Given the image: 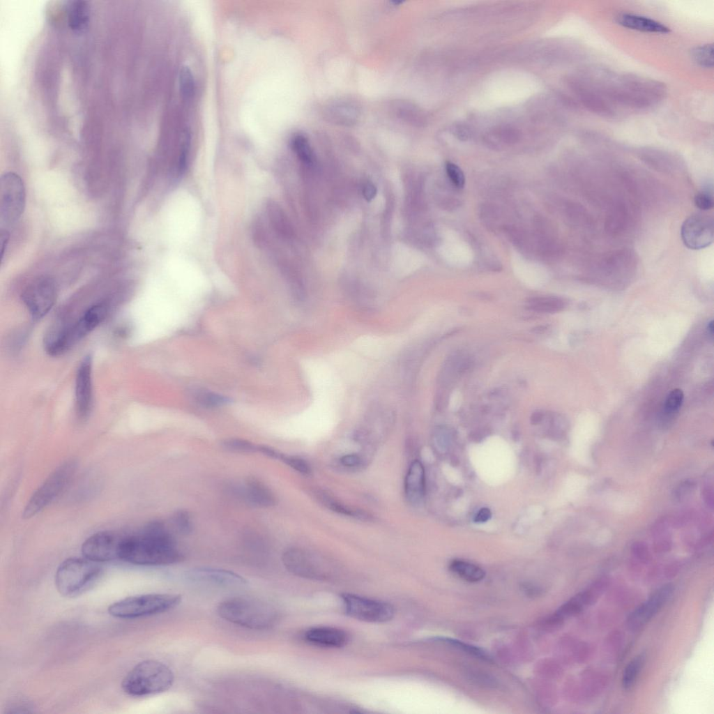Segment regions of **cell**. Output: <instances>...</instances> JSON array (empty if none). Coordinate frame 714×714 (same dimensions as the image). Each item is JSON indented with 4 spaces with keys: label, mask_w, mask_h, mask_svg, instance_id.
<instances>
[{
    "label": "cell",
    "mask_w": 714,
    "mask_h": 714,
    "mask_svg": "<svg viewBox=\"0 0 714 714\" xmlns=\"http://www.w3.org/2000/svg\"><path fill=\"white\" fill-rule=\"evenodd\" d=\"M183 556L166 524L154 521L123 536L119 559L140 565H165L181 561Z\"/></svg>",
    "instance_id": "cell-1"
},
{
    "label": "cell",
    "mask_w": 714,
    "mask_h": 714,
    "mask_svg": "<svg viewBox=\"0 0 714 714\" xmlns=\"http://www.w3.org/2000/svg\"><path fill=\"white\" fill-rule=\"evenodd\" d=\"M217 612L223 619L251 630H268L278 619L277 612L271 605L248 596L225 600L218 606Z\"/></svg>",
    "instance_id": "cell-2"
},
{
    "label": "cell",
    "mask_w": 714,
    "mask_h": 714,
    "mask_svg": "<svg viewBox=\"0 0 714 714\" xmlns=\"http://www.w3.org/2000/svg\"><path fill=\"white\" fill-rule=\"evenodd\" d=\"M174 680V673L165 664L146 660L139 662L126 674L121 688L130 696L145 697L167 691Z\"/></svg>",
    "instance_id": "cell-3"
},
{
    "label": "cell",
    "mask_w": 714,
    "mask_h": 714,
    "mask_svg": "<svg viewBox=\"0 0 714 714\" xmlns=\"http://www.w3.org/2000/svg\"><path fill=\"white\" fill-rule=\"evenodd\" d=\"M102 568L86 558H70L62 562L55 574V586L65 597H76L91 590L100 580Z\"/></svg>",
    "instance_id": "cell-4"
},
{
    "label": "cell",
    "mask_w": 714,
    "mask_h": 714,
    "mask_svg": "<svg viewBox=\"0 0 714 714\" xmlns=\"http://www.w3.org/2000/svg\"><path fill=\"white\" fill-rule=\"evenodd\" d=\"M181 600L177 594L137 595L114 602L109 606L108 612L115 618H137L166 612L178 605Z\"/></svg>",
    "instance_id": "cell-5"
},
{
    "label": "cell",
    "mask_w": 714,
    "mask_h": 714,
    "mask_svg": "<svg viewBox=\"0 0 714 714\" xmlns=\"http://www.w3.org/2000/svg\"><path fill=\"white\" fill-rule=\"evenodd\" d=\"M76 467V462L70 459L55 469L33 492L24 509L22 517L29 519L48 506L66 486Z\"/></svg>",
    "instance_id": "cell-6"
},
{
    "label": "cell",
    "mask_w": 714,
    "mask_h": 714,
    "mask_svg": "<svg viewBox=\"0 0 714 714\" xmlns=\"http://www.w3.org/2000/svg\"><path fill=\"white\" fill-rule=\"evenodd\" d=\"M25 188L19 175L13 172L3 175L0 182L1 231L9 232L19 220L25 207Z\"/></svg>",
    "instance_id": "cell-7"
},
{
    "label": "cell",
    "mask_w": 714,
    "mask_h": 714,
    "mask_svg": "<svg viewBox=\"0 0 714 714\" xmlns=\"http://www.w3.org/2000/svg\"><path fill=\"white\" fill-rule=\"evenodd\" d=\"M341 598L347 614L357 620L383 623L394 616L393 606L386 602L351 593H344Z\"/></svg>",
    "instance_id": "cell-8"
},
{
    "label": "cell",
    "mask_w": 714,
    "mask_h": 714,
    "mask_svg": "<svg viewBox=\"0 0 714 714\" xmlns=\"http://www.w3.org/2000/svg\"><path fill=\"white\" fill-rule=\"evenodd\" d=\"M56 298L54 281L42 277L32 282L23 291L22 299L34 319L43 317L51 310Z\"/></svg>",
    "instance_id": "cell-9"
},
{
    "label": "cell",
    "mask_w": 714,
    "mask_h": 714,
    "mask_svg": "<svg viewBox=\"0 0 714 714\" xmlns=\"http://www.w3.org/2000/svg\"><path fill=\"white\" fill-rule=\"evenodd\" d=\"M123 536L112 531H100L82 544L83 556L96 563L119 559Z\"/></svg>",
    "instance_id": "cell-10"
},
{
    "label": "cell",
    "mask_w": 714,
    "mask_h": 714,
    "mask_svg": "<svg viewBox=\"0 0 714 714\" xmlns=\"http://www.w3.org/2000/svg\"><path fill=\"white\" fill-rule=\"evenodd\" d=\"M713 218L708 214L691 215L681 225V237L689 249L701 250L708 247L713 241Z\"/></svg>",
    "instance_id": "cell-11"
},
{
    "label": "cell",
    "mask_w": 714,
    "mask_h": 714,
    "mask_svg": "<svg viewBox=\"0 0 714 714\" xmlns=\"http://www.w3.org/2000/svg\"><path fill=\"white\" fill-rule=\"evenodd\" d=\"M282 560L287 570L295 575L315 579L326 575L319 559L305 549L289 548L284 552Z\"/></svg>",
    "instance_id": "cell-12"
},
{
    "label": "cell",
    "mask_w": 714,
    "mask_h": 714,
    "mask_svg": "<svg viewBox=\"0 0 714 714\" xmlns=\"http://www.w3.org/2000/svg\"><path fill=\"white\" fill-rule=\"evenodd\" d=\"M92 358L88 355L80 362L75 378V406L78 418L86 420L92 409Z\"/></svg>",
    "instance_id": "cell-13"
},
{
    "label": "cell",
    "mask_w": 714,
    "mask_h": 714,
    "mask_svg": "<svg viewBox=\"0 0 714 714\" xmlns=\"http://www.w3.org/2000/svg\"><path fill=\"white\" fill-rule=\"evenodd\" d=\"M185 577L192 583L219 587L239 586L247 584L244 577L233 571L211 567L192 568L186 572Z\"/></svg>",
    "instance_id": "cell-14"
},
{
    "label": "cell",
    "mask_w": 714,
    "mask_h": 714,
    "mask_svg": "<svg viewBox=\"0 0 714 714\" xmlns=\"http://www.w3.org/2000/svg\"><path fill=\"white\" fill-rule=\"evenodd\" d=\"M673 591L674 586L669 584L657 590L630 614L627 621L628 627L635 630L648 622L665 604Z\"/></svg>",
    "instance_id": "cell-15"
},
{
    "label": "cell",
    "mask_w": 714,
    "mask_h": 714,
    "mask_svg": "<svg viewBox=\"0 0 714 714\" xmlns=\"http://www.w3.org/2000/svg\"><path fill=\"white\" fill-rule=\"evenodd\" d=\"M404 492L411 504H422L425 494V470L418 460L413 461L409 467L404 480Z\"/></svg>",
    "instance_id": "cell-16"
},
{
    "label": "cell",
    "mask_w": 714,
    "mask_h": 714,
    "mask_svg": "<svg viewBox=\"0 0 714 714\" xmlns=\"http://www.w3.org/2000/svg\"><path fill=\"white\" fill-rule=\"evenodd\" d=\"M242 495L251 505L268 508L275 505L276 497L271 489L256 478H247L241 487Z\"/></svg>",
    "instance_id": "cell-17"
},
{
    "label": "cell",
    "mask_w": 714,
    "mask_h": 714,
    "mask_svg": "<svg viewBox=\"0 0 714 714\" xmlns=\"http://www.w3.org/2000/svg\"><path fill=\"white\" fill-rule=\"evenodd\" d=\"M107 312L108 307L105 303H98L89 307L77 321L71 324L77 342L96 328L105 319Z\"/></svg>",
    "instance_id": "cell-18"
},
{
    "label": "cell",
    "mask_w": 714,
    "mask_h": 714,
    "mask_svg": "<svg viewBox=\"0 0 714 714\" xmlns=\"http://www.w3.org/2000/svg\"><path fill=\"white\" fill-rule=\"evenodd\" d=\"M304 637L312 644L327 648H340L344 646L348 640V637L343 630L323 626L307 630Z\"/></svg>",
    "instance_id": "cell-19"
},
{
    "label": "cell",
    "mask_w": 714,
    "mask_h": 714,
    "mask_svg": "<svg viewBox=\"0 0 714 714\" xmlns=\"http://www.w3.org/2000/svg\"><path fill=\"white\" fill-rule=\"evenodd\" d=\"M616 22L627 29L646 33H667L670 29L661 22L639 15L622 13L616 17Z\"/></svg>",
    "instance_id": "cell-20"
},
{
    "label": "cell",
    "mask_w": 714,
    "mask_h": 714,
    "mask_svg": "<svg viewBox=\"0 0 714 714\" xmlns=\"http://www.w3.org/2000/svg\"><path fill=\"white\" fill-rule=\"evenodd\" d=\"M316 495L319 501L325 507L334 512L363 521H370L372 519V515L363 510L351 508L324 491H319L316 493Z\"/></svg>",
    "instance_id": "cell-21"
},
{
    "label": "cell",
    "mask_w": 714,
    "mask_h": 714,
    "mask_svg": "<svg viewBox=\"0 0 714 714\" xmlns=\"http://www.w3.org/2000/svg\"><path fill=\"white\" fill-rule=\"evenodd\" d=\"M69 29L81 33L87 29L90 20L89 9L84 1H70L66 7Z\"/></svg>",
    "instance_id": "cell-22"
},
{
    "label": "cell",
    "mask_w": 714,
    "mask_h": 714,
    "mask_svg": "<svg viewBox=\"0 0 714 714\" xmlns=\"http://www.w3.org/2000/svg\"><path fill=\"white\" fill-rule=\"evenodd\" d=\"M594 591L586 590L565 603L554 614L553 619L561 620L580 612L594 598Z\"/></svg>",
    "instance_id": "cell-23"
},
{
    "label": "cell",
    "mask_w": 714,
    "mask_h": 714,
    "mask_svg": "<svg viewBox=\"0 0 714 714\" xmlns=\"http://www.w3.org/2000/svg\"><path fill=\"white\" fill-rule=\"evenodd\" d=\"M450 570L461 579L469 582H478L485 576L479 566L462 560H454L450 564Z\"/></svg>",
    "instance_id": "cell-24"
},
{
    "label": "cell",
    "mask_w": 714,
    "mask_h": 714,
    "mask_svg": "<svg viewBox=\"0 0 714 714\" xmlns=\"http://www.w3.org/2000/svg\"><path fill=\"white\" fill-rule=\"evenodd\" d=\"M645 655L641 653L635 657L624 669L622 685L624 689L630 688L635 683L645 661Z\"/></svg>",
    "instance_id": "cell-25"
},
{
    "label": "cell",
    "mask_w": 714,
    "mask_h": 714,
    "mask_svg": "<svg viewBox=\"0 0 714 714\" xmlns=\"http://www.w3.org/2000/svg\"><path fill=\"white\" fill-rule=\"evenodd\" d=\"M194 397L197 402L208 408L221 407L230 402L228 397L205 390H196Z\"/></svg>",
    "instance_id": "cell-26"
},
{
    "label": "cell",
    "mask_w": 714,
    "mask_h": 714,
    "mask_svg": "<svg viewBox=\"0 0 714 714\" xmlns=\"http://www.w3.org/2000/svg\"><path fill=\"white\" fill-rule=\"evenodd\" d=\"M291 146L302 162L307 164L312 162V151L305 136L299 134L295 135L291 139Z\"/></svg>",
    "instance_id": "cell-27"
},
{
    "label": "cell",
    "mask_w": 714,
    "mask_h": 714,
    "mask_svg": "<svg viewBox=\"0 0 714 714\" xmlns=\"http://www.w3.org/2000/svg\"><path fill=\"white\" fill-rule=\"evenodd\" d=\"M713 44H706L692 49L691 51V56L694 62L700 67L712 68L713 67Z\"/></svg>",
    "instance_id": "cell-28"
},
{
    "label": "cell",
    "mask_w": 714,
    "mask_h": 714,
    "mask_svg": "<svg viewBox=\"0 0 714 714\" xmlns=\"http://www.w3.org/2000/svg\"><path fill=\"white\" fill-rule=\"evenodd\" d=\"M178 83L182 97L186 100L191 99L195 93V80L190 69L182 66L179 70Z\"/></svg>",
    "instance_id": "cell-29"
},
{
    "label": "cell",
    "mask_w": 714,
    "mask_h": 714,
    "mask_svg": "<svg viewBox=\"0 0 714 714\" xmlns=\"http://www.w3.org/2000/svg\"><path fill=\"white\" fill-rule=\"evenodd\" d=\"M222 445L225 449L237 453L257 452L259 447V445H256L250 441L240 438L225 439Z\"/></svg>",
    "instance_id": "cell-30"
},
{
    "label": "cell",
    "mask_w": 714,
    "mask_h": 714,
    "mask_svg": "<svg viewBox=\"0 0 714 714\" xmlns=\"http://www.w3.org/2000/svg\"><path fill=\"white\" fill-rule=\"evenodd\" d=\"M279 459L302 475L308 476L312 472L310 464L300 457L281 453Z\"/></svg>",
    "instance_id": "cell-31"
},
{
    "label": "cell",
    "mask_w": 714,
    "mask_h": 714,
    "mask_svg": "<svg viewBox=\"0 0 714 714\" xmlns=\"http://www.w3.org/2000/svg\"><path fill=\"white\" fill-rule=\"evenodd\" d=\"M694 203L697 208L706 211L713 208L714 200L712 185H708L699 191L694 197Z\"/></svg>",
    "instance_id": "cell-32"
},
{
    "label": "cell",
    "mask_w": 714,
    "mask_h": 714,
    "mask_svg": "<svg viewBox=\"0 0 714 714\" xmlns=\"http://www.w3.org/2000/svg\"><path fill=\"white\" fill-rule=\"evenodd\" d=\"M172 522L181 533L188 534L192 530L193 523L191 516L185 510L176 511L172 517Z\"/></svg>",
    "instance_id": "cell-33"
},
{
    "label": "cell",
    "mask_w": 714,
    "mask_h": 714,
    "mask_svg": "<svg viewBox=\"0 0 714 714\" xmlns=\"http://www.w3.org/2000/svg\"><path fill=\"white\" fill-rule=\"evenodd\" d=\"M441 640L477 658L483 660H489V655L483 650L476 646L451 638H441Z\"/></svg>",
    "instance_id": "cell-34"
},
{
    "label": "cell",
    "mask_w": 714,
    "mask_h": 714,
    "mask_svg": "<svg viewBox=\"0 0 714 714\" xmlns=\"http://www.w3.org/2000/svg\"><path fill=\"white\" fill-rule=\"evenodd\" d=\"M683 398L684 394L681 389L676 388L671 390L665 400V411L667 413L676 411L681 407Z\"/></svg>",
    "instance_id": "cell-35"
},
{
    "label": "cell",
    "mask_w": 714,
    "mask_h": 714,
    "mask_svg": "<svg viewBox=\"0 0 714 714\" xmlns=\"http://www.w3.org/2000/svg\"><path fill=\"white\" fill-rule=\"evenodd\" d=\"M447 174L451 182L458 188H462L465 183V177L462 170L455 164L447 162L446 164Z\"/></svg>",
    "instance_id": "cell-36"
},
{
    "label": "cell",
    "mask_w": 714,
    "mask_h": 714,
    "mask_svg": "<svg viewBox=\"0 0 714 714\" xmlns=\"http://www.w3.org/2000/svg\"><path fill=\"white\" fill-rule=\"evenodd\" d=\"M531 307L536 310H544L547 311L553 310L556 307L558 301L551 298H537L533 299L531 302Z\"/></svg>",
    "instance_id": "cell-37"
},
{
    "label": "cell",
    "mask_w": 714,
    "mask_h": 714,
    "mask_svg": "<svg viewBox=\"0 0 714 714\" xmlns=\"http://www.w3.org/2000/svg\"><path fill=\"white\" fill-rule=\"evenodd\" d=\"M340 462L344 466L351 468L358 466L361 464L362 459L358 455L351 453L341 457Z\"/></svg>",
    "instance_id": "cell-38"
},
{
    "label": "cell",
    "mask_w": 714,
    "mask_h": 714,
    "mask_svg": "<svg viewBox=\"0 0 714 714\" xmlns=\"http://www.w3.org/2000/svg\"><path fill=\"white\" fill-rule=\"evenodd\" d=\"M362 192L365 199L370 201L376 196L377 188L372 182L367 181L363 185Z\"/></svg>",
    "instance_id": "cell-39"
},
{
    "label": "cell",
    "mask_w": 714,
    "mask_h": 714,
    "mask_svg": "<svg viewBox=\"0 0 714 714\" xmlns=\"http://www.w3.org/2000/svg\"><path fill=\"white\" fill-rule=\"evenodd\" d=\"M491 510L487 508H482L475 515L473 521L476 523H485L489 521L491 519Z\"/></svg>",
    "instance_id": "cell-40"
},
{
    "label": "cell",
    "mask_w": 714,
    "mask_h": 714,
    "mask_svg": "<svg viewBox=\"0 0 714 714\" xmlns=\"http://www.w3.org/2000/svg\"><path fill=\"white\" fill-rule=\"evenodd\" d=\"M707 330H708V333H710V334H711V335H713V331H714V326H713V320H711V321H709V322L708 323V325H707Z\"/></svg>",
    "instance_id": "cell-41"
}]
</instances>
